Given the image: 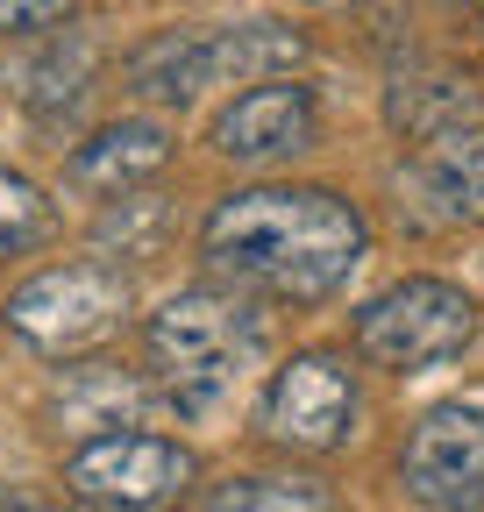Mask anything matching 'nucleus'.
Returning a JSON list of instances; mask_svg holds the SVG:
<instances>
[{
    "instance_id": "f257e3e1",
    "label": "nucleus",
    "mask_w": 484,
    "mask_h": 512,
    "mask_svg": "<svg viewBox=\"0 0 484 512\" xmlns=\"http://www.w3.org/2000/svg\"><path fill=\"white\" fill-rule=\"evenodd\" d=\"M363 256L371 221L335 185H242L200 221V264L242 299L321 306Z\"/></svg>"
},
{
    "instance_id": "f03ea898",
    "label": "nucleus",
    "mask_w": 484,
    "mask_h": 512,
    "mask_svg": "<svg viewBox=\"0 0 484 512\" xmlns=\"http://www.w3.org/2000/svg\"><path fill=\"white\" fill-rule=\"evenodd\" d=\"M143 349H150V370L178 413H214L264 363L271 335H264V313L242 292L193 285V292H171L143 320Z\"/></svg>"
},
{
    "instance_id": "7ed1b4c3",
    "label": "nucleus",
    "mask_w": 484,
    "mask_h": 512,
    "mask_svg": "<svg viewBox=\"0 0 484 512\" xmlns=\"http://www.w3.org/2000/svg\"><path fill=\"white\" fill-rule=\"evenodd\" d=\"M307 64V29L292 22H178L157 29L150 43L129 50L121 86L150 107H193L207 86H257V79H292Z\"/></svg>"
},
{
    "instance_id": "20e7f679",
    "label": "nucleus",
    "mask_w": 484,
    "mask_h": 512,
    "mask_svg": "<svg viewBox=\"0 0 484 512\" xmlns=\"http://www.w3.org/2000/svg\"><path fill=\"white\" fill-rule=\"evenodd\" d=\"M129 313H136L129 271L100 264V256L36 271L29 285L8 292V306H0L8 335H22L43 356H86V349H100V342H114L121 328H129Z\"/></svg>"
},
{
    "instance_id": "39448f33",
    "label": "nucleus",
    "mask_w": 484,
    "mask_h": 512,
    "mask_svg": "<svg viewBox=\"0 0 484 512\" xmlns=\"http://www.w3.org/2000/svg\"><path fill=\"white\" fill-rule=\"evenodd\" d=\"M470 335H477V306L449 278H399L378 299H363L356 320H349L356 356L371 370H392V377L456 363L470 349Z\"/></svg>"
},
{
    "instance_id": "423d86ee",
    "label": "nucleus",
    "mask_w": 484,
    "mask_h": 512,
    "mask_svg": "<svg viewBox=\"0 0 484 512\" xmlns=\"http://www.w3.org/2000/svg\"><path fill=\"white\" fill-rule=\"evenodd\" d=\"M356 420L363 392L342 349H292L257 399V434L285 456H342L356 441Z\"/></svg>"
},
{
    "instance_id": "0eeeda50",
    "label": "nucleus",
    "mask_w": 484,
    "mask_h": 512,
    "mask_svg": "<svg viewBox=\"0 0 484 512\" xmlns=\"http://www.w3.org/2000/svg\"><path fill=\"white\" fill-rule=\"evenodd\" d=\"M200 484V456L171 434H93L65 456V491L93 512H164Z\"/></svg>"
},
{
    "instance_id": "6e6552de",
    "label": "nucleus",
    "mask_w": 484,
    "mask_h": 512,
    "mask_svg": "<svg viewBox=\"0 0 484 512\" xmlns=\"http://www.w3.org/2000/svg\"><path fill=\"white\" fill-rule=\"evenodd\" d=\"M399 484L420 512H484V392L442 399L406 427Z\"/></svg>"
},
{
    "instance_id": "1a4fd4ad",
    "label": "nucleus",
    "mask_w": 484,
    "mask_h": 512,
    "mask_svg": "<svg viewBox=\"0 0 484 512\" xmlns=\"http://www.w3.org/2000/svg\"><path fill=\"white\" fill-rule=\"evenodd\" d=\"M321 143V107H314V86L299 79H257L250 93H235L221 114H214V150L228 164H292Z\"/></svg>"
},
{
    "instance_id": "9d476101",
    "label": "nucleus",
    "mask_w": 484,
    "mask_h": 512,
    "mask_svg": "<svg viewBox=\"0 0 484 512\" xmlns=\"http://www.w3.org/2000/svg\"><path fill=\"white\" fill-rule=\"evenodd\" d=\"M399 214L413 228H484V128L413 143L399 164Z\"/></svg>"
},
{
    "instance_id": "9b49d317",
    "label": "nucleus",
    "mask_w": 484,
    "mask_h": 512,
    "mask_svg": "<svg viewBox=\"0 0 484 512\" xmlns=\"http://www.w3.org/2000/svg\"><path fill=\"white\" fill-rule=\"evenodd\" d=\"M171 128L164 121H143V114H129V121H107V128H93V136L72 150V185L79 192H100V200H114V192H136V185H150L164 164H171Z\"/></svg>"
},
{
    "instance_id": "f8f14e48",
    "label": "nucleus",
    "mask_w": 484,
    "mask_h": 512,
    "mask_svg": "<svg viewBox=\"0 0 484 512\" xmlns=\"http://www.w3.org/2000/svg\"><path fill=\"white\" fill-rule=\"evenodd\" d=\"M385 114L406 143H435V136H456L484 114V86L470 72H413L385 93Z\"/></svg>"
},
{
    "instance_id": "ddd939ff",
    "label": "nucleus",
    "mask_w": 484,
    "mask_h": 512,
    "mask_svg": "<svg viewBox=\"0 0 484 512\" xmlns=\"http://www.w3.org/2000/svg\"><path fill=\"white\" fill-rule=\"evenodd\" d=\"M193 512H328L321 484H285V477H221L200 491Z\"/></svg>"
},
{
    "instance_id": "4468645a",
    "label": "nucleus",
    "mask_w": 484,
    "mask_h": 512,
    "mask_svg": "<svg viewBox=\"0 0 484 512\" xmlns=\"http://www.w3.org/2000/svg\"><path fill=\"white\" fill-rule=\"evenodd\" d=\"M57 235V207L22 171H0V256H29Z\"/></svg>"
},
{
    "instance_id": "2eb2a0df",
    "label": "nucleus",
    "mask_w": 484,
    "mask_h": 512,
    "mask_svg": "<svg viewBox=\"0 0 484 512\" xmlns=\"http://www.w3.org/2000/svg\"><path fill=\"white\" fill-rule=\"evenodd\" d=\"M93 235H100V249H121V256H157V242H164V200H157V192H114Z\"/></svg>"
},
{
    "instance_id": "dca6fc26",
    "label": "nucleus",
    "mask_w": 484,
    "mask_h": 512,
    "mask_svg": "<svg viewBox=\"0 0 484 512\" xmlns=\"http://www.w3.org/2000/svg\"><path fill=\"white\" fill-rule=\"evenodd\" d=\"M72 22V0H0V36H43Z\"/></svg>"
},
{
    "instance_id": "f3484780",
    "label": "nucleus",
    "mask_w": 484,
    "mask_h": 512,
    "mask_svg": "<svg viewBox=\"0 0 484 512\" xmlns=\"http://www.w3.org/2000/svg\"><path fill=\"white\" fill-rule=\"evenodd\" d=\"M0 512H50V505L29 498V491H8V484H0Z\"/></svg>"
},
{
    "instance_id": "a211bd4d",
    "label": "nucleus",
    "mask_w": 484,
    "mask_h": 512,
    "mask_svg": "<svg viewBox=\"0 0 484 512\" xmlns=\"http://www.w3.org/2000/svg\"><path fill=\"white\" fill-rule=\"evenodd\" d=\"M449 8H456V0H449Z\"/></svg>"
}]
</instances>
